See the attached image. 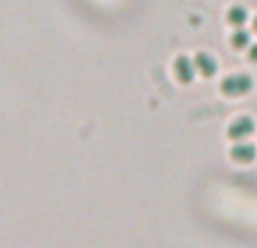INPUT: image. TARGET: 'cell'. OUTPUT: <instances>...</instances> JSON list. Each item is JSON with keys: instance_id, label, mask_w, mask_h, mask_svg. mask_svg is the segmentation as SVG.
I'll return each mask as SVG.
<instances>
[{"instance_id": "cell-3", "label": "cell", "mask_w": 257, "mask_h": 248, "mask_svg": "<svg viewBox=\"0 0 257 248\" xmlns=\"http://www.w3.org/2000/svg\"><path fill=\"white\" fill-rule=\"evenodd\" d=\"M230 158L235 160V163H241V165H248L253 163V160L257 158V147L250 145V142H237L235 147L230 149Z\"/></svg>"}, {"instance_id": "cell-6", "label": "cell", "mask_w": 257, "mask_h": 248, "mask_svg": "<svg viewBox=\"0 0 257 248\" xmlns=\"http://www.w3.org/2000/svg\"><path fill=\"white\" fill-rule=\"evenodd\" d=\"M246 21H248V12H246L244 7H239V5L230 7V12H228V23H230V25L241 27Z\"/></svg>"}, {"instance_id": "cell-1", "label": "cell", "mask_w": 257, "mask_h": 248, "mask_svg": "<svg viewBox=\"0 0 257 248\" xmlns=\"http://www.w3.org/2000/svg\"><path fill=\"white\" fill-rule=\"evenodd\" d=\"M250 88H253V79H250L248 75H230L226 77V79L221 81V90L226 95H230V97H237V95H246L250 93Z\"/></svg>"}, {"instance_id": "cell-5", "label": "cell", "mask_w": 257, "mask_h": 248, "mask_svg": "<svg viewBox=\"0 0 257 248\" xmlns=\"http://www.w3.org/2000/svg\"><path fill=\"white\" fill-rule=\"evenodd\" d=\"M194 66H196V72L203 77H212L214 72H217V61H214V57H210V54H205V52L196 54Z\"/></svg>"}, {"instance_id": "cell-7", "label": "cell", "mask_w": 257, "mask_h": 248, "mask_svg": "<svg viewBox=\"0 0 257 248\" xmlns=\"http://www.w3.org/2000/svg\"><path fill=\"white\" fill-rule=\"evenodd\" d=\"M230 43H232V48L235 50H246V48H250V34L248 32H244V30H237L235 34H232V39H230Z\"/></svg>"}, {"instance_id": "cell-8", "label": "cell", "mask_w": 257, "mask_h": 248, "mask_svg": "<svg viewBox=\"0 0 257 248\" xmlns=\"http://www.w3.org/2000/svg\"><path fill=\"white\" fill-rule=\"evenodd\" d=\"M248 59H250V61H255V63H257V43H253V45L248 48Z\"/></svg>"}, {"instance_id": "cell-4", "label": "cell", "mask_w": 257, "mask_h": 248, "mask_svg": "<svg viewBox=\"0 0 257 248\" xmlns=\"http://www.w3.org/2000/svg\"><path fill=\"white\" fill-rule=\"evenodd\" d=\"M174 72H176V79L183 81V84H190L194 79V72H196V66H194V59L190 57H178L176 63H174Z\"/></svg>"}, {"instance_id": "cell-9", "label": "cell", "mask_w": 257, "mask_h": 248, "mask_svg": "<svg viewBox=\"0 0 257 248\" xmlns=\"http://www.w3.org/2000/svg\"><path fill=\"white\" fill-rule=\"evenodd\" d=\"M253 30H255V34H257V18L253 21Z\"/></svg>"}, {"instance_id": "cell-2", "label": "cell", "mask_w": 257, "mask_h": 248, "mask_svg": "<svg viewBox=\"0 0 257 248\" xmlns=\"http://www.w3.org/2000/svg\"><path fill=\"white\" fill-rule=\"evenodd\" d=\"M253 131H255V122L244 115V117H237V120L230 124V129H228V138L235 140V142H241L248 136H253Z\"/></svg>"}]
</instances>
